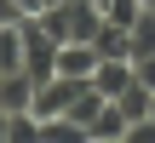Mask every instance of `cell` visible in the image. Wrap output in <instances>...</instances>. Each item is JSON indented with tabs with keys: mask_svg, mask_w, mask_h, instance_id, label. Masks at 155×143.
Wrapping results in <instances>:
<instances>
[{
	"mask_svg": "<svg viewBox=\"0 0 155 143\" xmlns=\"http://www.w3.org/2000/svg\"><path fill=\"white\" fill-rule=\"evenodd\" d=\"M46 6H58V0H40V11H46Z\"/></svg>",
	"mask_w": 155,
	"mask_h": 143,
	"instance_id": "obj_14",
	"label": "cell"
},
{
	"mask_svg": "<svg viewBox=\"0 0 155 143\" xmlns=\"http://www.w3.org/2000/svg\"><path fill=\"white\" fill-rule=\"evenodd\" d=\"M132 80L155 92V52H150V57H132Z\"/></svg>",
	"mask_w": 155,
	"mask_h": 143,
	"instance_id": "obj_11",
	"label": "cell"
},
{
	"mask_svg": "<svg viewBox=\"0 0 155 143\" xmlns=\"http://www.w3.org/2000/svg\"><path fill=\"white\" fill-rule=\"evenodd\" d=\"M104 103H109V97H104L98 86H81V92H75V103H69V120H81V126L92 132V120L104 115Z\"/></svg>",
	"mask_w": 155,
	"mask_h": 143,
	"instance_id": "obj_6",
	"label": "cell"
},
{
	"mask_svg": "<svg viewBox=\"0 0 155 143\" xmlns=\"http://www.w3.org/2000/svg\"><path fill=\"white\" fill-rule=\"evenodd\" d=\"M98 23H104V6H98V0H58V6L40 11V29H46L58 46H63V40H92Z\"/></svg>",
	"mask_w": 155,
	"mask_h": 143,
	"instance_id": "obj_1",
	"label": "cell"
},
{
	"mask_svg": "<svg viewBox=\"0 0 155 143\" xmlns=\"http://www.w3.org/2000/svg\"><path fill=\"white\" fill-rule=\"evenodd\" d=\"M98 63H104V57H98L92 40H63V46H58V75H69V80H92Z\"/></svg>",
	"mask_w": 155,
	"mask_h": 143,
	"instance_id": "obj_3",
	"label": "cell"
},
{
	"mask_svg": "<svg viewBox=\"0 0 155 143\" xmlns=\"http://www.w3.org/2000/svg\"><path fill=\"white\" fill-rule=\"evenodd\" d=\"M23 6V17H40V0H17Z\"/></svg>",
	"mask_w": 155,
	"mask_h": 143,
	"instance_id": "obj_13",
	"label": "cell"
},
{
	"mask_svg": "<svg viewBox=\"0 0 155 143\" xmlns=\"http://www.w3.org/2000/svg\"><path fill=\"white\" fill-rule=\"evenodd\" d=\"M23 69V23L0 29V75H17Z\"/></svg>",
	"mask_w": 155,
	"mask_h": 143,
	"instance_id": "obj_7",
	"label": "cell"
},
{
	"mask_svg": "<svg viewBox=\"0 0 155 143\" xmlns=\"http://www.w3.org/2000/svg\"><path fill=\"white\" fill-rule=\"evenodd\" d=\"M92 86H98L104 97H121V92L132 86V57H104L98 75H92Z\"/></svg>",
	"mask_w": 155,
	"mask_h": 143,
	"instance_id": "obj_4",
	"label": "cell"
},
{
	"mask_svg": "<svg viewBox=\"0 0 155 143\" xmlns=\"http://www.w3.org/2000/svg\"><path fill=\"white\" fill-rule=\"evenodd\" d=\"M81 86H92V80L52 75V80H40V86H35V103H29V109H35L40 120H52V115H69V103H75V92H81Z\"/></svg>",
	"mask_w": 155,
	"mask_h": 143,
	"instance_id": "obj_2",
	"label": "cell"
},
{
	"mask_svg": "<svg viewBox=\"0 0 155 143\" xmlns=\"http://www.w3.org/2000/svg\"><path fill=\"white\" fill-rule=\"evenodd\" d=\"M150 97H155L150 86H138V80H132V86H127L115 103H121V115H127V120H150Z\"/></svg>",
	"mask_w": 155,
	"mask_h": 143,
	"instance_id": "obj_10",
	"label": "cell"
},
{
	"mask_svg": "<svg viewBox=\"0 0 155 143\" xmlns=\"http://www.w3.org/2000/svg\"><path fill=\"white\" fill-rule=\"evenodd\" d=\"M127 34H132V57H150V52H155V6H144V11L132 17Z\"/></svg>",
	"mask_w": 155,
	"mask_h": 143,
	"instance_id": "obj_9",
	"label": "cell"
},
{
	"mask_svg": "<svg viewBox=\"0 0 155 143\" xmlns=\"http://www.w3.org/2000/svg\"><path fill=\"white\" fill-rule=\"evenodd\" d=\"M12 23H23V6L17 0H0V29H12Z\"/></svg>",
	"mask_w": 155,
	"mask_h": 143,
	"instance_id": "obj_12",
	"label": "cell"
},
{
	"mask_svg": "<svg viewBox=\"0 0 155 143\" xmlns=\"http://www.w3.org/2000/svg\"><path fill=\"white\" fill-rule=\"evenodd\" d=\"M92 46H98V57H132V34H127V23H98V34H92Z\"/></svg>",
	"mask_w": 155,
	"mask_h": 143,
	"instance_id": "obj_5",
	"label": "cell"
},
{
	"mask_svg": "<svg viewBox=\"0 0 155 143\" xmlns=\"http://www.w3.org/2000/svg\"><path fill=\"white\" fill-rule=\"evenodd\" d=\"M138 6H155V0H138Z\"/></svg>",
	"mask_w": 155,
	"mask_h": 143,
	"instance_id": "obj_15",
	"label": "cell"
},
{
	"mask_svg": "<svg viewBox=\"0 0 155 143\" xmlns=\"http://www.w3.org/2000/svg\"><path fill=\"white\" fill-rule=\"evenodd\" d=\"M127 126H132V120H127V115H121V103L109 97V103H104V115L92 120V143H104V138H127Z\"/></svg>",
	"mask_w": 155,
	"mask_h": 143,
	"instance_id": "obj_8",
	"label": "cell"
},
{
	"mask_svg": "<svg viewBox=\"0 0 155 143\" xmlns=\"http://www.w3.org/2000/svg\"><path fill=\"white\" fill-rule=\"evenodd\" d=\"M150 115H155V97H150Z\"/></svg>",
	"mask_w": 155,
	"mask_h": 143,
	"instance_id": "obj_16",
	"label": "cell"
}]
</instances>
